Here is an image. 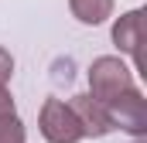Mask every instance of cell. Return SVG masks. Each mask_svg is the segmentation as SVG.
I'll use <instances>...</instances> for the list:
<instances>
[{
	"mask_svg": "<svg viewBox=\"0 0 147 143\" xmlns=\"http://www.w3.org/2000/svg\"><path fill=\"white\" fill-rule=\"evenodd\" d=\"M140 31H144V10H127L113 24V44L127 51L137 65H140Z\"/></svg>",
	"mask_w": 147,
	"mask_h": 143,
	"instance_id": "5",
	"label": "cell"
},
{
	"mask_svg": "<svg viewBox=\"0 0 147 143\" xmlns=\"http://www.w3.org/2000/svg\"><path fill=\"white\" fill-rule=\"evenodd\" d=\"M69 7H72L75 21L79 24H89V27L110 21V14H113V0H69Z\"/></svg>",
	"mask_w": 147,
	"mask_h": 143,
	"instance_id": "6",
	"label": "cell"
},
{
	"mask_svg": "<svg viewBox=\"0 0 147 143\" xmlns=\"http://www.w3.org/2000/svg\"><path fill=\"white\" fill-rule=\"evenodd\" d=\"M10 75H14V58H10L7 48H0V85H7Z\"/></svg>",
	"mask_w": 147,
	"mask_h": 143,
	"instance_id": "8",
	"label": "cell"
},
{
	"mask_svg": "<svg viewBox=\"0 0 147 143\" xmlns=\"http://www.w3.org/2000/svg\"><path fill=\"white\" fill-rule=\"evenodd\" d=\"M38 130L48 143H79L82 140V130L75 123L72 109L62 99H45V106L38 112Z\"/></svg>",
	"mask_w": 147,
	"mask_h": 143,
	"instance_id": "2",
	"label": "cell"
},
{
	"mask_svg": "<svg viewBox=\"0 0 147 143\" xmlns=\"http://www.w3.org/2000/svg\"><path fill=\"white\" fill-rule=\"evenodd\" d=\"M137 89L134 85V72L127 68L116 55H99L89 65V96L103 106H110L113 99H120L123 92Z\"/></svg>",
	"mask_w": 147,
	"mask_h": 143,
	"instance_id": "1",
	"label": "cell"
},
{
	"mask_svg": "<svg viewBox=\"0 0 147 143\" xmlns=\"http://www.w3.org/2000/svg\"><path fill=\"white\" fill-rule=\"evenodd\" d=\"M24 140H28V130L17 119V112L0 116V143H24Z\"/></svg>",
	"mask_w": 147,
	"mask_h": 143,
	"instance_id": "7",
	"label": "cell"
},
{
	"mask_svg": "<svg viewBox=\"0 0 147 143\" xmlns=\"http://www.w3.org/2000/svg\"><path fill=\"white\" fill-rule=\"evenodd\" d=\"M106 112L113 119V130H123L130 136H144L147 133V99L140 89H130L120 99H113L106 106Z\"/></svg>",
	"mask_w": 147,
	"mask_h": 143,
	"instance_id": "3",
	"label": "cell"
},
{
	"mask_svg": "<svg viewBox=\"0 0 147 143\" xmlns=\"http://www.w3.org/2000/svg\"><path fill=\"white\" fill-rule=\"evenodd\" d=\"M69 109H72L75 123H79V130H82V140H86V136L99 140V136L113 133V119H110V112H106V106L96 102L89 92L72 96V99H69Z\"/></svg>",
	"mask_w": 147,
	"mask_h": 143,
	"instance_id": "4",
	"label": "cell"
},
{
	"mask_svg": "<svg viewBox=\"0 0 147 143\" xmlns=\"http://www.w3.org/2000/svg\"><path fill=\"white\" fill-rule=\"evenodd\" d=\"M14 112V96L7 92V85H0V116H10Z\"/></svg>",
	"mask_w": 147,
	"mask_h": 143,
	"instance_id": "9",
	"label": "cell"
}]
</instances>
